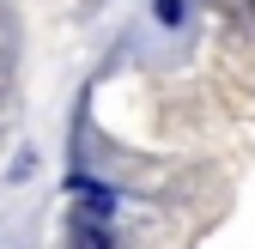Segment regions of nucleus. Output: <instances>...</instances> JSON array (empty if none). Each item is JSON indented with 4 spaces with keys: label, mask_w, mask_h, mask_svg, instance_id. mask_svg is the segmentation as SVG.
<instances>
[{
    "label": "nucleus",
    "mask_w": 255,
    "mask_h": 249,
    "mask_svg": "<svg viewBox=\"0 0 255 249\" xmlns=\"http://www.w3.org/2000/svg\"><path fill=\"white\" fill-rule=\"evenodd\" d=\"M158 18H164V24H176V18H182V0H158Z\"/></svg>",
    "instance_id": "obj_1"
}]
</instances>
